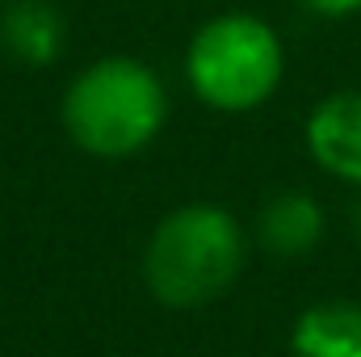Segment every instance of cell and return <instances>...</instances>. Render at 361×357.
I'll list each match as a JSON object with an SVG mask.
<instances>
[{
	"instance_id": "3957f363",
	"label": "cell",
	"mask_w": 361,
	"mask_h": 357,
	"mask_svg": "<svg viewBox=\"0 0 361 357\" xmlns=\"http://www.w3.org/2000/svg\"><path fill=\"white\" fill-rule=\"evenodd\" d=\"M185 72L193 92L223 114H248L265 105L286 72L281 38L261 17L227 13L206 21L185 55Z\"/></svg>"
},
{
	"instance_id": "8992f818",
	"label": "cell",
	"mask_w": 361,
	"mask_h": 357,
	"mask_svg": "<svg viewBox=\"0 0 361 357\" xmlns=\"http://www.w3.org/2000/svg\"><path fill=\"white\" fill-rule=\"evenodd\" d=\"M63 34H68L63 13L51 0H13L0 17V38L8 47V55L30 68L55 63L63 51Z\"/></svg>"
},
{
	"instance_id": "52a82bcc",
	"label": "cell",
	"mask_w": 361,
	"mask_h": 357,
	"mask_svg": "<svg viewBox=\"0 0 361 357\" xmlns=\"http://www.w3.org/2000/svg\"><path fill=\"white\" fill-rule=\"evenodd\" d=\"M324 240V206L302 193V189H286L273 193L261 210V244L277 257H302Z\"/></svg>"
},
{
	"instance_id": "9c48e42d",
	"label": "cell",
	"mask_w": 361,
	"mask_h": 357,
	"mask_svg": "<svg viewBox=\"0 0 361 357\" xmlns=\"http://www.w3.org/2000/svg\"><path fill=\"white\" fill-rule=\"evenodd\" d=\"M353 227H357V240H361V202L353 206Z\"/></svg>"
},
{
	"instance_id": "5b68a950",
	"label": "cell",
	"mask_w": 361,
	"mask_h": 357,
	"mask_svg": "<svg viewBox=\"0 0 361 357\" xmlns=\"http://www.w3.org/2000/svg\"><path fill=\"white\" fill-rule=\"evenodd\" d=\"M294 357H361V303L328 298L307 307L290 332Z\"/></svg>"
},
{
	"instance_id": "ba28073f",
	"label": "cell",
	"mask_w": 361,
	"mask_h": 357,
	"mask_svg": "<svg viewBox=\"0 0 361 357\" xmlns=\"http://www.w3.org/2000/svg\"><path fill=\"white\" fill-rule=\"evenodd\" d=\"M307 13H315V17H353V13H361V0H298Z\"/></svg>"
},
{
	"instance_id": "6da1fadb",
	"label": "cell",
	"mask_w": 361,
	"mask_h": 357,
	"mask_svg": "<svg viewBox=\"0 0 361 357\" xmlns=\"http://www.w3.org/2000/svg\"><path fill=\"white\" fill-rule=\"evenodd\" d=\"M244 265V231L231 210L214 202H189L173 210L147 240L143 277L164 307H202L219 298Z\"/></svg>"
},
{
	"instance_id": "277c9868",
	"label": "cell",
	"mask_w": 361,
	"mask_h": 357,
	"mask_svg": "<svg viewBox=\"0 0 361 357\" xmlns=\"http://www.w3.org/2000/svg\"><path fill=\"white\" fill-rule=\"evenodd\" d=\"M307 152L336 181L361 185V92L345 89L324 97L307 118Z\"/></svg>"
},
{
	"instance_id": "7a4b0ae2",
	"label": "cell",
	"mask_w": 361,
	"mask_h": 357,
	"mask_svg": "<svg viewBox=\"0 0 361 357\" xmlns=\"http://www.w3.org/2000/svg\"><path fill=\"white\" fill-rule=\"evenodd\" d=\"M169 118V97L160 76L126 55L85 68L63 101L68 135L92 156H135L143 152Z\"/></svg>"
}]
</instances>
